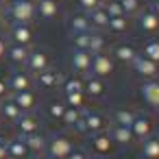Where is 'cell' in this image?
I'll return each instance as SVG.
<instances>
[{
  "label": "cell",
  "mask_w": 159,
  "mask_h": 159,
  "mask_svg": "<svg viewBox=\"0 0 159 159\" xmlns=\"http://www.w3.org/2000/svg\"><path fill=\"white\" fill-rule=\"evenodd\" d=\"M37 159H50V157H48V155H42V157H37Z\"/></svg>",
  "instance_id": "cell-45"
},
{
  "label": "cell",
  "mask_w": 159,
  "mask_h": 159,
  "mask_svg": "<svg viewBox=\"0 0 159 159\" xmlns=\"http://www.w3.org/2000/svg\"><path fill=\"white\" fill-rule=\"evenodd\" d=\"M105 46H107V39H105L102 31H92L89 33V44H87V52L89 55L105 52Z\"/></svg>",
  "instance_id": "cell-28"
},
{
  "label": "cell",
  "mask_w": 159,
  "mask_h": 159,
  "mask_svg": "<svg viewBox=\"0 0 159 159\" xmlns=\"http://www.w3.org/2000/svg\"><path fill=\"white\" fill-rule=\"evenodd\" d=\"M7 46H9V39H7L2 33H0V61L7 57Z\"/></svg>",
  "instance_id": "cell-40"
},
{
  "label": "cell",
  "mask_w": 159,
  "mask_h": 159,
  "mask_svg": "<svg viewBox=\"0 0 159 159\" xmlns=\"http://www.w3.org/2000/svg\"><path fill=\"white\" fill-rule=\"evenodd\" d=\"M7 18L13 24H31L37 18L35 0H11L7 7Z\"/></svg>",
  "instance_id": "cell-1"
},
{
  "label": "cell",
  "mask_w": 159,
  "mask_h": 159,
  "mask_svg": "<svg viewBox=\"0 0 159 159\" xmlns=\"http://www.w3.org/2000/svg\"><path fill=\"white\" fill-rule=\"evenodd\" d=\"M85 92H74V94H63V102L68 107H74V109H85Z\"/></svg>",
  "instance_id": "cell-32"
},
{
  "label": "cell",
  "mask_w": 159,
  "mask_h": 159,
  "mask_svg": "<svg viewBox=\"0 0 159 159\" xmlns=\"http://www.w3.org/2000/svg\"><path fill=\"white\" fill-rule=\"evenodd\" d=\"M7 39H11V44H20V46H29V48H31L35 37H33L31 24H13Z\"/></svg>",
  "instance_id": "cell-12"
},
{
  "label": "cell",
  "mask_w": 159,
  "mask_h": 159,
  "mask_svg": "<svg viewBox=\"0 0 159 159\" xmlns=\"http://www.w3.org/2000/svg\"><path fill=\"white\" fill-rule=\"evenodd\" d=\"M89 159H92V157H89ZM94 159H98V157H94Z\"/></svg>",
  "instance_id": "cell-48"
},
{
  "label": "cell",
  "mask_w": 159,
  "mask_h": 159,
  "mask_svg": "<svg viewBox=\"0 0 159 159\" xmlns=\"http://www.w3.org/2000/svg\"><path fill=\"white\" fill-rule=\"evenodd\" d=\"M16 129H18V137H29V135H33V133L39 131V118L33 111L22 113L20 120L16 122Z\"/></svg>",
  "instance_id": "cell-15"
},
{
  "label": "cell",
  "mask_w": 159,
  "mask_h": 159,
  "mask_svg": "<svg viewBox=\"0 0 159 159\" xmlns=\"http://www.w3.org/2000/svg\"><path fill=\"white\" fill-rule=\"evenodd\" d=\"M0 142H5V137H2V131H0Z\"/></svg>",
  "instance_id": "cell-46"
},
{
  "label": "cell",
  "mask_w": 159,
  "mask_h": 159,
  "mask_svg": "<svg viewBox=\"0 0 159 159\" xmlns=\"http://www.w3.org/2000/svg\"><path fill=\"white\" fill-rule=\"evenodd\" d=\"M107 133L111 135V139H113V144L116 146H131L135 139H133V133H131V129L129 126H122V124H109V129H107Z\"/></svg>",
  "instance_id": "cell-17"
},
{
  "label": "cell",
  "mask_w": 159,
  "mask_h": 159,
  "mask_svg": "<svg viewBox=\"0 0 159 159\" xmlns=\"http://www.w3.org/2000/svg\"><path fill=\"white\" fill-rule=\"evenodd\" d=\"M89 63H92V55L87 50H72L70 55V66L74 70L76 76H87L89 74Z\"/></svg>",
  "instance_id": "cell-13"
},
{
  "label": "cell",
  "mask_w": 159,
  "mask_h": 159,
  "mask_svg": "<svg viewBox=\"0 0 159 159\" xmlns=\"http://www.w3.org/2000/svg\"><path fill=\"white\" fill-rule=\"evenodd\" d=\"M0 124H2V113H0Z\"/></svg>",
  "instance_id": "cell-47"
},
{
  "label": "cell",
  "mask_w": 159,
  "mask_h": 159,
  "mask_svg": "<svg viewBox=\"0 0 159 159\" xmlns=\"http://www.w3.org/2000/svg\"><path fill=\"white\" fill-rule=\"evenodd\" d=\"M87 31H92V26H89V20H87V13H74L72 16V20H70V33L74 35V33H87Z\"/></svg>",
  "instance_id": "cell-27"
},
{
  "label": "cell",
  "mask_w": 159,
  "mask_h": 159,
  "mask_svg": "<svg viewBox=\"0 0 159 159\" xmlns=\"http://www.w3.org/2000/svg\"><path fill=\"white\" fill-rule=\"evenodd\" d=\"M89 148H92L94 157L100 159V157H107L109 152H113L116 144H113L111 135H109L107 131H102V133H94V135H89Z\"/></svg>",
  "instance_id": "cell-7"
},
{
  "label": "cell",
  "mask_w": 159,
  "mask_h": 159,
  "mask_svg": "<svg viewBox=\"0 0 159 159\" xmlns=\"http://www.w3.org/2000/svg\"><path fill=\"white\" fill-rule=\"evenodd\" d=\"M11 100L22 109V113H29L37 107V94L33 89H26V92H16L11 94Z\"/></svg>",
  "instance_id": "cell-20"
},
{
  "label": "cell",
  "mask_w": 159,
  "mask_h": 159,
  "mask_svg": "<svg viewBox=\"0 0 159 159\" xmlns=\"http://www.w3.org/2000/svg\"><path fill=\"white\" fill-rule=\"evenodd\" d=\"M131 26V20L126 16H118V18H109V24H107V31H111L113 35H122L126 33Z\"/></svg>",
  "instance_id": "cell-29"
},
{
  "label": "cell",
  "mask_w": 159,
  "mask_h": 159,
  "mask_svg": "<svg viewBox=\"0 0 159 159\" xmlns=\"http://www.w3.org/2000/svg\"><path fill=\"white\" fill-rule=\"evenodd\" d=\"M33 79L37 81V85H39L42 89H55V87H59V85L63 83L61 72H57V70H52V68H48V70L39 72V74H37V76H33Z\"/></svg>",
  "instance_id": "cell-18"
},
{
  "label": "cell",
  "mask_w": 159,
  "mask_h": 159,
  "mask_svg": "<svg viewBox=\"0 0 159 159\" xmlns=\"http://www.w3.org/2000/svg\"><path fill=\"white\" fill-rule=\"evenodd\" d=\"M5 18H7V7H5V2H0V22Z\"/></svg>",
  "instance_id": "cell-44"
},
{
  "label": "cell",
  "mask_w": 159,
  "mask_h": 159,
  "mask_svg": "<svg viewBox=\"0 0 159 159\" xmlns=\"http://www.w3.org/2000/svg\"><path fill=\"white\" fill-rule=\"evenodd\" d=\"M76 5H79V9H81L83 13H89L92 9L102 7V0H76Z\"/></svg>",
  "instance_id": "cell-38"
},
{
  "label": "cell",
  "mask_w": 159,
  "mask_h": 159,
  "mask_svg": "<svg viewBox=\"0 0 159 159\" xmlns=\"http://www.w3.org/2000/svg\"><path fill=\"white\" fill-rule=\"evenodd\" d=\"M0 113H2V120L16 124V122L20 120V116H22V109H20L11 98H5L2 102H0Z\"/></svg>",
  "instance_id": "cell-26"
},
{
  "label": "cell",
  "mask_w": 159,
  "mask_h": 159,
  "mask_svg": "<svg viewBox=\"0 0 159 159\" xmlns=\"http://www.w3.org/2000/svg\"><path fill=\"white\" fill-rule=\"evenodd\" d=\"M120 7H122V13L126 18H133L142 11V0H118Z\"/></svg>",
  "instance_id": "cell-35"
},
{
  "label": "cell",
  "mask_w": 159,
  "mask_h": 159,
  "mask_svg": "<svg viewBox=\"0 0 159 159\" xmlns=\"http://www.w3.org/2000/svg\"><path fill=\"white\" fill-rule=\"evenodd\" d=\"M150 11L159 18V0H152V2H150Z\"/></svg>",
  "instance_id": "cell-43"
},
{
  "label": "cell",
  "mask_w": 159,
  "mask_h": 159,
  "mask_svg": "<svg viewBox=\"0 0 159 159\" xmlns=\"http://www.w3.org/2000/svg\"><path fill=\"white\" fill-rule=\"evenodd\" d=\"M83 92H85L87 98H92V100H100V98H105V94H107V85H105L102 79L87 74V76L83 79Z\"/></svg>",
  "instance_id": "cell-11"
},
{
  "label": "cell",
  "mask_w": 159,
  "mask_h": 159,
  "mask_svg": "<svg viewBox=\"0 0 159 159\" xmlns=\"http://www.w3.org/2000/svg\"><path fill=\"white\" fill-rule=\"evenodd\" d=\"M0 2H2V0H0Z\"/></svg>",
  "instance_id": "cell-49"
},
{
  "label": "cell",
  "mask_w": 159,
  "mask_h": 159,
  "mask_svg": "<svg viewBox=\"0 0 159 159\" xmlns=\"http://www.w3.org/2000/svg\"><path fill=\"white\" fill-rule=\"evenodd\" d=\"M87 20H89V26L92 31H107V24H109V16L105 11V7H96L87 13Z\"/></svg>",
  "instance_id": "cell-23"
},
{
  "label": "cell",
  "mask_w": 159,
  "mask_h": 159,
  "mask_svg": "<svg viewBox=\"0 0 159 159\" xmlns=\"http://www.w3.org/2000/svg\"><path fill=\"white\" fill-rule=\"evenodd\" d=\"M50 68V55L46 48H35V50H29V57H26V63H24V70L33 76H37L39 72L48 70Z\"/></svg>",
  "instance_id": "cell-5"
},
{
  "label": "cell",
  "mask_w": 159,
  "mask_h": 159,
  "mask_svg": "<svg viewBox=\"0 0 159 159\" xmlns=\"http://www.w3.org/2000/svg\"><path fill=\"white\" fill-rule=\"evenodd\" d=\"M102 7H105V11H107V16H109V18L124 16V13H122V7H120L118 0H109V2H102Z\"/></svg>",
  "instance_id": "cell-37"
},
{
  "label": "cell",
  "mask_w": 159,
  "mask_h": 159,
  "mask_svg": "<svg viewBox=\"0 0 159 159\" xmlns=\"http://www.w3.org/2000/svg\"><path fill=\"white\" fill-rule=\"evenodd\" d=\"M139 98L144 100V105L159 109V79L142 81V85H139Z\"/></svg>",
  "instance_id": "cell-10"
},
{
  "label": "cell",
  "mask_w": 159,
  "mask_h": 159,
  "mask_svg": "<svg viewBox=\"0 0 159 159\" xmlns=\"http://www.w3.org/2000/svg\"><path fill=\"white\" fill-rule=\"evenodd\" d=\"M83 126H85V135H94V133L107 131L109 120L105 113H100L96 109H83Z\"/></svg>",
  "instance_id": "cell-6"
},
{
  "label": "cell",
  "mask_w": 159,
  "mask_h": 159,
  "mask_svg": "<svg viewBox=\"0 0 159 159\" xmlns=\"http://www.w3.org/2000/svg\"><path fill=\"white\" fill-rule=\"evenodd\" d=\"M66 159H89V152H87L85 148H76V146H74L72 152H70Z\"/></svg>",
  "instance_id": "cell-39"
},
{
  "label": "cell",
  "mask_w": 159,
  "mask_h": 159,
  "mask_svg": "<svg viewBox=\"0 0 159 159\" xmlns=\"http://www.w3.org/2000/svg\"><path fill=\"white\" fill-rule=\"evenodd\" d=\"M133 118H135V111H131V109H124V107H120V109H116V111H113V124L131 126Z\"/></svg>",
  "instance_id": "cell-33"
},
{
  "label": "cell",
  "mask_w": 159,
  "mask_h": 159,
  "mask_svg": "<svg viewBox=\"0 0 159 159\" xmlns=\"http://www.w3.org/2000/svg\"><path fill=\"white\" fill-rule=\"evenodd\" d=\"M139 55L146 57V59H150V61H155V63H159V39L150 37V39L144 44V48H142Z\"/></svg>",
  "instance_id": "cell-31"
},
{
  "label": "cell",
  "mask_w": 159,
  "mask_h": 159,
  "mask_svg": "<svg viewBox=\"0 0 159 159\" xmlns=\"http://www.w3.org/2000/svg\"><path fill=\"white\" fill-rule=\"evenodd\" d=\"M0 159H9V152H7V139L0 142Z\"/></svg>",
  "instance_id": "cell-42"
},
{
  "label": "cell",
  "mask_w": 159,
  "mask_h": 159,
  "mask_svg": "<svg viewBox=\"0 0 159 159\" xmlns=\"http://www.w3.org/2000/svg\"><path fill=\"white\" fill-rule=\"evenodd\" d=\"M33 74H29L26 70H13L9 81H7V87H9V94H16V92H26V89H33Z\"/></svg>",
  "instance_id": "cell-9"
},
{
  "label": "cell",
  "mask_w": 159,
  "mask_h": 159,
  "mask_svg": "<svg viewBox=\"0 0 159 159\" xmlns=\"http://www.w3.org/2000/svg\"><path fill=\"white\" fill-rule=\"evenodd\" d=\"M22 139H24V144H26V148H29V155H33V157L46 155L48 135H44L42 131H37V133H33V135H29V137H22Z\"/></svg>",
  "instance_id": "cell-16"
},
{
  "label": "cell",
  "mask_w": 159,
  "mask_h": 159,
  "mask_svg": "<svg viewBox=\"0 0 159 159\" xmlns=\"http://www.w3.org/2000/svg\"><path fill=\"white\" fill-rule=\"evenodd\" d=\"M9 96V87H7V81L0 79V100H5Z\"/></svg>",
  "instance_id": "cell-41"
},
{
  "label": "cell",
  "mask_w": 159,
  "mask_h": 159,
  "mask_svg": "<svg viewBox=\"0 0 159 159\" xmlns=\"http://www.w3.org/2000/svg\"><path fill=\"white\" fill-rule=\"evenodd\" d=\"M29 46H20V44H9L7 46V59L13 63V66H18V68H24V63H26V57H29Z\"/></svg>",
  "instance_id": "cell-22"
},
{
  "label": "cell",
  "mask_w": 159,
  "mask_h": 159,
  "mask_svg": "<svg viewBox=\"0 0 159 159\" xmlns=\"http://www.w3.org/2000/svg\"><path fill=\"white\" fill-rule=\"evenodd\" d=\"M139 52H137V48L133 46V44H118L116 48H113V61H120V63H124V66H131L133 63V59L137 57Z\"/></svg>",
  "instance_id": "cell-21"
},
{
  "label": "cell",
  "mask_w": 159,
  "mask_h": 159,
  "mask_svg": "<svg viewBox=\"0 0 159 159\" xmlns=\"http://www.w3.org/2000/svg\"><path fill=\"white\" fill-rule=\"evenodd\" d=\"M66 109H68V105H66L63 100H50V102L46 105V116H48L50 120H55V122H61Z\"/></svg>",
  "instance_id": "cell-30"
},
{
  "label": "cell",
  "mask_w": 159,
  "mask_h": 159,
  "mask_svg": "<svg viewBox=\"0 0 159 159\" xmlns=\"http://www.w3.org/2000/svg\"><path fill=\"white\" fill-rule=\"evenodd\" d=\"M137 29L144 35H157L159 33V18L150 11V7L137 13Z\"/></svg>",
  "instance_id": "cell-14"
},
{
  "label": "cell",
  "mask_w": 159,
  "mask_h": 159,
  "mask_svg": "<svg viewBox=\"0 0 159 159\" xmlns=\"http://www.w3.org/2000/svg\"><path fill=\"white\" fill-rule=\"evenodd\" d=\"M116 70V61L111 55L107 52H96L92 55V63H89V74L92 76H98V79H109Z\"/></svg>",
  "instance_id": "cell-4"
},
{
  "label": "cell",
  "mask_w": 159,
  "mask_h": 159,
  "mask_svg": "<svg viewBox=\"0 0 159 159\" xmlns=\"http://www.w3.org/2000/svg\"><path fill=\"white\" fill-rule=\"evenodd\" d=\"M131 68H133V72H135L142 81L159 79V63H155V61H150V59H146V57H142V55H137V57L133 59Z\"/></svg>",
  "instance_id": "cell-8"
},
{
  "label": "cell",
  "mask_w": 159,
  "mask_h": 159,
  "mask_svg": "<svg viewBox=\"0 0 159 159\" xmlns=\"http://www.w3.org/2000/svg\"><path fill=\"white\" fill-rule=\"evenodd\" d=\"M35 11L37 18L50 22L59 16V0H35Z\"/></svg>",
  "instance_id": "cell-19"
},
{
  "label": "cell",
  "mask_w": 159,
  "mask_h": 159,
  "mask_svg": "<svg viewBox=\"0 0 159 159\" xmlns=\"http://www.w3.org/2000/svg\"><path fill=\"white\" fill-rule=\"evenodd\" d=\"M129 129H131L135 142H144V139H148L150 135H155V122H152V118H150L148 113H144V111H135V118H133V122H131Z\"/></svg>",
  "instance_id": "cell-3"
},
{
  "label": "cell",
  "mask_w": 159,
  "mask_h": 159,
  "mask_svg": "<svg viewBox=\"0 0 159 159\" xmlns=\"http://www.w3.org/2000/svg\"><path fill=\"white\" fill-rule=\"evenodd\" d=\"M61 89H63V94L83 92V76H70V79H63V83H61Z\"/></svg>",
  "instance_id": "cell-34"
},
{
  "label": "cell",
  "mask_w": 159,
  "mask_h": 159,
  "mask_svg": "<svg viewBox=\"0 0 159 159\" xmlns=\"http://www.w3.org/2000/svg\"><path fill=\"white\" fill-rule=\"evenodd\" d=\"M139 157L142 159H159V135H150L148 139L142 142Z\"/></svg>",
  "instance_id": "cell-25"
},
{
  "label": "cell",
  "mask_w": 159,
  "mask_h": 159,
  "mask_svg": "<svg viewBox=\"0 0 159 159\" xmlns=\"http://www.w3.org/2000/svg\"><path fill=\"white\" fill-rule=\"evenodd\" d=\"M89 33H92V31H87V33H74V35H72V46H74L76 50H87Z\"/></svg>",
  "instance_id": "cell-36"
},
{
  "label": "cell",
  "mask_w": 159,
  "mask_h": 159,
  "mask_svg": "<svg viewBox=\"0 0 159 159\" xmlns=\"http://www.w3.org/2000/svg\"><path fill=\"white\" fill-rule=\"evenodd\" d=\"M74 148V137L70 133H55L48 137L46 144V155L50 159H66Z\"/></svg>",
  "instance_id": "cell-2"
},
{
  "label": "cell",
  "mask_w": 159,
  "mask_h": 159,
  "mask_svg": "<svg viewBox=\"0 0 159 159\" xmlns=\"http://www.w3.org/2000/svg\"><path fill=\"white\" fill-rule=\"evenodd\" d=\"M7 152H9V159H26L29 157V148L22 137L7 139Z\"/></svg>",
  "instance_id": "cell-24"
}]
</instances>
